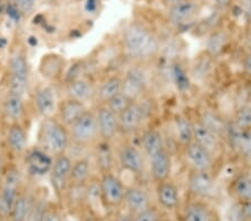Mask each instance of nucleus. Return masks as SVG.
<instances>
[{"label": "nucleus", "mask_w": 251, "mask_h": 221, "mask_svg": "<svg viewBox=\"0 0 251 221\" xmlns=\"http://www.w3.org/2000/svg\"><path fill=\"white\" fill-rule=\"evenodd\" d=\"M121 45L124 55L137 64H145L161 53V40L149 27L131 23L124 28Z\"/></svg>", "instance_id": "1"}, {"label": "nucleus", "mask_w": 251, "mask_h": 221, "mask_svg": "<svg viewBox=\"0 0 251 221\" xmlns=\"http://www.w3.org/2000/svg\"><path fill=\"white\" fill-rule=\"evenodd\" d=\"M70 132L68 127L54 118L44 119L39 127L38 142L39 147L51 156L66 153L70 146Z\"/></svg>", "instance_id": "2"}, {"label": "nucleus", "mask_w": 251, "mask_h": 221, "mask_svg": "<svg viewBox=\"0 0 251 221\" xmlns=\"http://www.w3.org/2000/svg\"><path fill=\"white\" fill-rule=\"evenodd\" d=\"M70 138L78 147H90L100 138L95 111L88 110L68 127Z\"/></svg>", "instance_id": "3"}, {"label": "nucleus", "mask_w": 251, "mask_h": 221, "mask_svg": "<svg viewBox=\"0 0 251 221\" xmlns=\"http://www.w3.org/2000/svg\"><path fill=\"white\" fill-rule=\"evenodd\" d=\"M152 108L147 100V96L131 105L117 115L119 118V128L123 134H132L141 130L145 121L149 119Z\"/></svg>", "instance_id": "4"}, {"label": "nucleus", "mask_w": 251, "mask_h": 221, "mask_svg": "<svg viewBox=\"0 0 251 221\" xmlns=\"http://www.w3.org/2000/svg\"><path fill=\"white\" fill-rule=\"evenodd\" d=\"M133 65L125 72L122 83V93L127 96L132 102H136L147 96L150 86V77L148 72L142 64Z\"/></svg>", "instance_id": "5"}, {"label": "nucleus", "mask_w": 251, "mask_h": 221, "mask_svg": "<svg viewBox=\"0 0 251 221\" xmlns=\"http://www.w3.org/2000/svg\"><path fill=\"white\" fill-rule=\"evenodd\" d=\"M100 201L105 208H119L124 204V196L126 187L119 176L107 172L103 173L99 181Z\"/></svg>", "instance_id": "6"}, {"label": "nucleus", "mask_w": 251, "mask_h": 221, "mask_svg": "<svg viewBox=\"0 0 251 221\" xmlns=\"http://www.w3.org/2000/svg\"><path fill=\"white\" fill-rule=\"evenodd\" d=\"M20 174L18 169L11 166L3 173L0 190V214L10 216L14 203L18 196Z\"/></svg>", "instance_id": "7"}, {"label": "nucleus", "mask_w": 251, "mask_h": 221, "mask_svg": "<svg viewBox=\"0 0 251 221\" xmlns=\"http://www.w3.org/2000/svg\"><path fill=\"white\" fill-rule=\"evenodd\" d=\"M117 160L123 170L136 176L147 173V161L143 151L132 143H124L117 152Z\"/></svg>", "instance_id": "8"}, {"label": "nucleus", "mask_w": 251, "mask_h": 221, "mask_svg": "<svg viewBox=\"0 0 251 221\" xmlns=\"http://www.w3.org/2000/svg\"><path fill=\"white\" fill-rule=\"evenodd\" d=\"M183 148V160L189 170L214 172L217 159L200 144L192 141Z\"/></svg>", "instance_id": "9"}, {"label": "nucleus", "mask_w": 251, "mask_h": 221, "mask_svg": "<svg viewBox=\"0 0 251 221\" xmlns=\"http://www.w3.org/2000/svg\"><path fill=\"white\" fill-rule=\"evenodd\" d=\"M188 190L193 198L205 200L211 198L217 189L214 172L189 170Z\"/></svg>", "instance_id": "10"}, {"label": "nucleus", "mask_w": 251, "mask_h": 221, "mask_svg": "<svg viewBox=\"0 0 251 221\" xmlns=\"http://www.w3.org/2000/svg\"><path fill=\"white\" fill-rule=\"evenodd\" d=\"M72 166L73 161L66 153L55 156L52 161V167L50 172V182L57 195L66 192L70 187Z\"/></svg>", "instance_id": "11"}, {"label": "nucleus", "mask_w": 251, "mask_h": 221, "mask_svg": "<svg viewBox=\"0 0 251 221\" xmlns=\"http://www.w3.org/2000/svg\"><path fill=\"white\" fill-rule=\"evenodd\" d=\"M225 142L241 159L251 161V130H242L230 122Z\"/></svg>", "instance_id": "12"}, {"label": "nucleus", "mask_w": 251, "mask_h": 221, "mask_svg": "<svg viewBox=\"0 0 251 221\" xmlns=\"http://www.w3.org/2000/svg\"><path fill=\"white\" fill-rule=\"evenodd\" d=\"M193 125V141L203 147L205 150H208L214 158H220V155L224 152V142L225 141L219 138L213 132L208 130L205 126L202 125L200 121L197 118L192 119Z\"/></svg>", "instance_id": "13"}, {"label": "nucleus", "mask_w": 251, "mask_h": 221, "mask_svg": "<svg viewBox=\"0 0 251 221\" xmlns=\"http://www.w3.org/2000/svg\"><path fill=\"white\" fill-rule=\"evenodd\" d=\"M97 127H99L100 138L103 141L111 142L120 133L119 118L111 111L106 104H100L95 111Z\"/></svg>", "instance_id": "14"}, {"label": "nucleus", "mask_w": 251, "mask_h": 221, "mask_svg": "<svg viewBox=\"0 0 251 221\" xmlns=\"http://www.w3.org/2000/svg\"><path fill=\"white\" fill-rule=\"evenodd\" d=\"M200 10L201 3L199 0H183L169 7L168 20L176 27L188 25L199 15Z\"/></svg>", "instance_id": "15"}, {"label": "nucleus", "mask_w": 251, "mask_h": 221, "mask_svg": "<svg viewBox=\"0 0 251 221\" xmlns=\"http://www.w3.org/2000/svg\"><path fill=\"white\" fill-rule=\"evenodd\" d=\"M28 83V65L24 56L16 55L10 62L9 93L24 96Z\"/></svg>", "instance_id": "16"}, {"label": "nucleus", "mask_w": 251, "mask_h": 221, "mask_svg": "<svg viewBox=\"0 0 251 221\" xmlns=\"http://www.w3.org/2000/svg\"><path fill=\"white\" fill-rule=\"evenodd\" d=\"M148 162L150 176H151V179L155 184L162 182V181L171 179L173 161L172 155L168 150V147H165L164 150H162L154 156L150 158Z\"/></svg>", "instance_id": "17"}, {"label": "nucleus", "mask_w": 251, "mask_h": 221, "mask_svg": "<svg viewBox=\"0 0 251 221\" xmlns=\"http://www.w3.org/2000/svg\"><path fill=\"white\" fill-rule=\"evenodd\" d=\"M155 196L157 203L163 210L173 211L180 206V189L172 179H168L156 183Z\"/></svg>", "instance_id": "18"}, {"label": "nucleus", "mask_w": 251, "mask_h": 221, "mask_svg": "<svg viewBox=\"0 0 251 221\" xmlns=\"http://www.w3.org/2000/svg\"><path fill=\"white\" fill-rule=\"evenodd\" d=\"M183 221H219L216 210L208 202L196 199L189 201L183 209Z\"/></svg>", "instance_id": "19"}, {"label": "nucleus", "mask_w": 251, "mask_h": 221, "mask_svg": "<svg viewBox=\"0 0 251 221\" xmlns=\"http://www.w3.org/2000/svg\"><path fill=\"white\" fill-rule=\"evenodd\" d=\"M197 119L200 121L202 125L205 126L208 130L213 132L222 140H226V131L230 123V120H226L224 115L220 114L218 111L213 108L205 107L201 110L197 115Z\"/></svg>", "instance_id": "20"}, {"label": "nucleus", "mask_w": 251, "mask_h": 221, "mask_svg": "<svg viewBox=\"0 0 251 221\" xmlns=\"http://www.w3.org/2000/svg\"><path fill=\"white\" fill-rule=\"evenodd\" d=\"M124 204L126 206L129 214L133 216L152 206L151 196L144 188L140 186L126 187Z\"/></svg>", "instance_id": "21"}, {"label": "nucleus", "mask_w": 251, "mask_h": 221, "mask_svg": "<svg viewBox=\"0 0 251 221\" xmlns=\"http://www.w3.org/2000/svg\"><path fill=\"white\" fill-rule=\"evenodd\" d=\"M52 161L54 158L50 154H48L40 147H37L28 152L26 164L31 174L43 176L50 172Z\"/></svg>", "instance_id": "22"}, {"label": "nucleus", "mask_w": 251, "mask_h": 221, "mask_svg": "<svg viewBox=\"0 0 251 221\" xmlns=\"http://www.w3.org/2000/svg\"><path fill=\"white\" fill-rule=\"evenodd\" d=\"M229 194L238 203L251 201V173L239 172L230 181L228 187Z\"/></svg>", "instance_id": "23"}, {"label": "nucleus", "mask_w": 251, "mask_h": 221, "mask_svg": "<svg viewBox=\"0 0 251 221\" xmlns=\"http://www.w3.org/2000/svg\"><path fill=\"white\" fill-rule=\"evenodd\" d=\"M167 147L163 134L160 130L154 127L147 128L141 135V150L143 151L148 160Z\"/></svg>", "instance_id": "24"}, {"label": "nucleus", "mask_w": 251, "mask_h": 221, "mask_svg": "<svg viewBox=\"0 0 251 221\" xmlns=\"http://www.w3.org/2000/svg\"><path fill=\"white\" fill-rule=\"evenodd\" d=\"M87 111L86 104L79 100L67 98L58 104L57 113L58 121L65 126L70 127L73 123L77 120L84 112Z\"/></svg>", "instance_id": "25"}, {"label": "nucleus", "mask_w": 251, "mask_h": 221, "mask_svg": "<svg viewBox=\"0 0 251 221\" xmlns=\"http://www.w3.org/2000/svg\"><path fill=\"white\" fill-rule=\"evenodd\" d=\"M35 106L44 119L52 118L58 104L56 93L51 87H42L35 93Z\"/></svg>", "instance_id": "26"}, {"label": "nucleus", "mask_w": 251, "mask_h": 221, "mask_svg": "<svg viewBox=\"0 0 251 221\" xmlns=\"http://www.w3.org/2000/svg\"><path fill=\"white\" fill-rule=\"evenodd\" d=\"M96 86L90 79L80 77L66 84L67 96L70 98L86 103L96 96Z\"/></svg>", "instance_id": "27"}, {"label": "nucleus", "mask_w": 251, "mask_h": 221, "mask_svg": "<svg viewBox=\"0 0 251 221\" xmlns=\"http://www.w3.org/2000/svg\"><path fill=\"white\" fill-rule=\"evenodd\" d=\"M173 134L177 144L182 147L188 146L193 141L192 119L185 114H176L172 119Z\"/></svg>", "instance_id": "28"}, {"label": "nucleus", "mask_w": 251, "mask_h": 221, "mask_svg": "<svg viewBox=\"0 0 251 221\" xmlns=\"http://www.w3.org/2000/svg\"><path fill=\"white\" fill-rule=\"evenodd\" d=\"M230 43V36L225 29H214L205 39L204 53L217 58L225 53Z\"/></svg>", "instance_id": "29"}, {"label": "nucleus", "mask_w": 251, "mask_h": 221, "mask_svg": "<svg viewBox=\"0 0 251 221\" xmlns=\"http://www.w3.org/2000/svg\"><path fill=\"white\" fill-rule=\"evenodd\" d=\"M122 83L123 76L120 75H112L110 77L105 78L96 88V98H99L100 104H106L115 95L121 93Z\"/></svg>", "instance_id": "30"}, {"label": "nucleus", "mask_w": 251, "mask_h": 221, "mask_svg": "<svg viewBox=\"0 0 251 221\" xmlns=\"http://www.w3.org/2000/svg\"><path fill=\"white\" fill-rule=\"evenodd\" d=\"M7 141L9 147L15 153H22L26 150L27 147V134L24 127L15 122L8 128Z\"/></svg>", "instance_id": "31"}, {"label": "nucleus", "mask_w": 251, "mask_h": 221, "mask_svg": "<svg viewBox=\"0 0 251 221\" xmlns=\"http://www.w3.org/2000/svg\"><path fill=\"white\" fill-rule=\"evenodd\" d=\"M96 162L100 171L103 173L112 172L113 164H114V158L110 142L107 141H100L96 147Z\"/></svg>", "instance_id": "32"}, {"label": "nucleus", "mask_w": 251, "mask_h": 221, "mask_svg": "<svg viewBox=\"0 0 251 221\" xmlns=\"http://www.w3.org/2000/svg\"><path fill=\"white\" fill-rule=\"evenodd\" d=\"M91 179V163L87 159H78L73 162L70 184H87Z\"/></svg>", "instance_id": "33"}, {"label": "nucleus", "mask_w": 251, "mask_h": 221, "mask_svg": "<svg viewBox=\"0 0 251 221\" xmlns=\"http://www.w3.org/2000/svg\"><path fill=\"white\" fill-rule=\"evenodd\" d=\"M213 60L214 58H212L211 56H209L206 53L198 56L192 65V77L196 80H202L204 79L206 76H209L213 66Z\"/></svg>", "instance_id": "34"}, {"label": "nucleus", "mask_w": 251, "mask_h": 221, "mask_svg": "<svg viewBox=\"0 0 251 221\" xmlns=\"http://www.w3.org/2000/svg\"><path fill=\"white\" fill-rule=\"evenodd\" d=\"M5 114L8 119L17 122L24 114L23 98L16 94L8 93L5 102Z\"/></svg>", "instance_id": "35"}, {"label": "nucleus", "mask_w": 251, "mask_h": 221, "mask_svg": "<svg viewBox=\"0 0 251 221\" xmlns=\"http://www.w3.org/2000/svg\"><path fill=\"white\" fill-rule=\"evenodd\" d=\"M230 122L242 130H251V106L249 104L234 108Z\"/></svg>", "instance_id": "36"}, {"label": "nucleus", "mask_w": 251, "mask_h": 221, "mask_svg": "<svg viewBox=\"0 0 251 221\" xmlns=\"http://www.w3.org/2000/svg\"><path fill=\"white\" fill-rule=\"evenodd\" d=\"M28 214H29V204L26 196L18 195L10 214L11 221H27Z\"/></svg>", "instance_id": "37"}, {"label": "nucleus", "mask_w": 251, "mask_h": 221, "mask_svg": "<svg viewBox=\"0 0 251 221\" xmlns=\"http://www.w3.org/2000/svg\"><path fill=\"white\" fill-rule=\"evenodd\" d=\"M132 103H133L132 100L129 99L127 96H125L122 92H121V93L115 95L114 98L108 100V102L106 103V105L108 106V108H110L111 111L114 112L116 115H119L122 113L125 108H127L129 105H131Z\"/></svg>", "instance_id": "38"}, {"label": "nucleus", "mask_w": 251, "mask_h": 221, "mask_svg": "<svg viewBox=\"0 0 251 221\" xmlns=\"http://www.w3.org/2000/svg\"><path fill=\"white\" fill-rule=\"evenodd\" d=\"M132 221H162V212L152 204L145 210L133 215Z\"/></svg>", "instance_id": "39"}, {"label": "nucleus", "mask_w": 251, "mask_h": 221, "mask_svg": "<svg viewBox=\"0 0 251 221\" xmlns=\"http://www.w3.org/2000/svg\"><path fill=\"white\" fill-rule=\"evenodd\" d=\"M84 68H85V66L82 62L75 63L74 65L68 68L66 76H65V82H66V84L72 82V80H75L77 78L83 77L82 74L84 72Z\"/></svg>", "instance_id": "40"}, {"label": "nucleus", "mask_w": 251, "mask_h": 221, "mask_svg": "<svg viewBox=\"0 0 251 221\" xmlns=\"http://www.w3.org/2000/svg\"><path fill=\"white\" fill-rule=\"evenodd\" d=\"M40 221H62V219L55 208H47L44 210Z\"/></svg>", "instance_id": "41"}, {"label": "nucleus", "mask_w": 251, "mask_h": 221, "mask_svg": "<svg viewBox=\"0 0 251 221\" xmlns=\"http://www.w3.org/2000/svg\"><path fill=\"white\" fill-rule=\"evenodd\" d=\"M241 70L247 77L251 78V50H248L244 55L241 60Z\"/></svg>", "instance_id": "42"}, {"label": "nucleus", "mask_w": 251, "mask_h": 221, "mask_svg": "<svg viewBox=\"0 0 251 221\" xmlns=\"http://www.w3.org/2000/svg\"><path fill=\"white\" fill-rule=\"evenodd\" d=\"M238 7L248 20H251V0H237Z\"/></svg>", "instance_id": "43"}, {"label": "nucleus", "mask_w": 251, "mask_h": 221, "mask_svg": "<svg viewBox=\"0 0 251 221\" xmlns=\"http://www.w3.org/2000/svg\"><path fill=\"white\" fill-rule=\"evenodd\" d=\"M34 2L35 0H16V7L18 8L19 11L27 13L34 6Z\"/></svg>", "instance_id": "44"}, {"label": "nucleus", "mask_w": 251, "mask_h": 221, "mask_svg": "<svg viewBox=\"0 0 251 221\" xmlns=\"http://www.w3.org/2000/svg\"><path fill=\"white\" fill-rule=\"evenodd\" d=\"M240 207L245 221H251V201H249V202L240 203Z\"/></svg>", "instance_id": "45"}, {"label": "nucleus", "mask_w": 251, "mask_h": 221, "mask_svg": "<svg viewBox=\"0 0 251 221\" xmlns=\"http://www.w3.org/2000/svg\"><path fill=\"white\" fill-rule=\"evenodd\" d=\"M7 13H8V16H9L10 18H13L15 20H19L20 18V13H19V9L17 7H16V5H10L9 7H8L7 9Z\"/></svg>", "instance_id": "46"}, {"label": "nucleus", "mask_w": 251, "mask_h": 221, "mask_svg": "<svg viewBox=\"0 0 251 221\" xmlns=\"http://www.w3.org/2000/svg\"><path fill=\"white\" fill-rule=\"evenodd\" d=\"M213 1L221 9H226V8H230L233 5L234 0H213Z\"/></svg>", "instance_id": "47"}, {"label": "nucleus", "mask_w": 251, "mask_h": 221, "mask_svg": "<svg viewBox=\"0 0 251 221\" xmlns=\"http://www.w3.org/2000/svg\"><path fill=\"white\" fill-rule=\"evenodd\" d=\"M85 8H86L88 13H93V11H95L97 8V0H87Z\"/></svg>", "instance_id": "48"}, {"label": "nucleus", "mask_w": 251, "mask_h": 221, "mask_svg": "<svg viewBox=\"0 0 251 221\" xmlns=\"http://www.w3.org/2000/svg\"><path fill=\"white\" fill-rule=\"evenodd\" d=\"M245 40H246L247 45H248V47H249V50H251V20H249L248 28H247V30H246Z\"/></svg>", "instance_id": "49"}, {"label": "nucleus", "mask_w": 251, "mask_h": 221, "mask_svg": "<svg viewBox=\"0 0 251 221\" xmlns=\"http://www.w3.org/2000/svg\"><path fill=\"white\" fill-rule=\"evenodd\" d=\"M181 1H183V0H162V2H163L164 5L169 6V7L176 5V3H179Z\"/></svg>", "instance_id": "50"}, {"label": "nucleus", "mask_w": 251, "mask_h": 221, "mask_svg": "<svg viewBox=\"0 0 251 221\" xmlns=\"http://www.w3.org/2000/svg\"><path fill=\"white\" fill-rule=\"evenodd\" d=\"M117 221H132V215H126V216H123L121 217V218L117 219Z\"/></svg>", "instance_id": "51"}, {"label": "nucleus", "mask_w": 251, "mask_h": 221, "mask_svg": "<svg viewBox=\"0 0 251 221\" xmlns=\"http://www.w3.org/2000/svg\"><path fill=\"white\" fill-rule=\"evenodd\" d=\"M2 176H3V173H2V163H1V160H0V183H1Z\"/></svg>", "instance_id": "52"}, {"label": "nucleus", "mask_w": 251, "mask_h": 221, "mask_svg": "<svg viewBox=\"0 0 251 221\" xmlns=\"http://www.w3.org/2000/svg\"><path fill=\"white\" fill-rule=\"evenodd\" d=\"M248 104L251 106V87L249 88V96H248Z\"/></svg>", "instance_id": "53"}]
</instances>
